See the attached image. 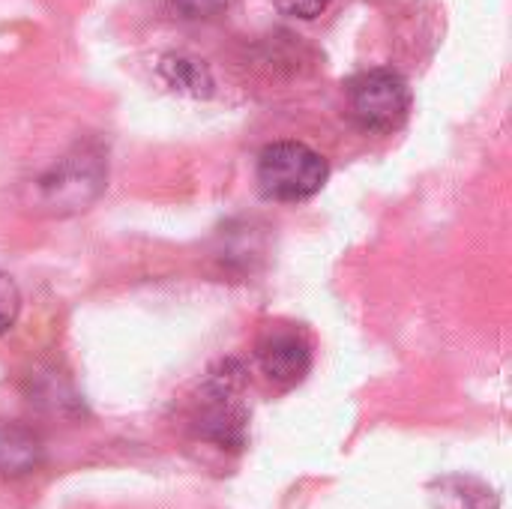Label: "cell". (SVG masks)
<instances>
[{
  "mask_svg": "<svg viewBox=\"0 0 512 509\" xmlns=\"http://www.w3.org/2000/svg\"><path fill=\"white\" fill-rule=\"evenodd\" d=\"M246 426L249 417L240 402V372L231 375L225 369L222 375H213L201 393L195 432L222 450H240L246 444Z\"/></svg>",
  "mask_w": 512,
  "mask_h": 509,
  "instance_id": "obj_4",
  "label": "cell"
},
{
  "mask_svg": "<svg viewBox=\"0 0 512 509\" xmlns=\"http://www.w3.org/2000/svg\"><path fill=\"white\" fill-rule=\"evenodd\" d=\"M258 363L273 384L294 387L312 369V345L300 330L273 327L258 342Z\"/></svg>",
  "mask_w": 512,
  "mask_h": 509,
  "instance_id": "obj_5",
  "label": "cell"
},
{
  "mask_svg": "<svg viewBox=\"0 0 512 509\" xmlns=\"http://www.w3.org/2000/svg\"><path fill=\"white\" fill-rule=\"evenodd\" d=\"M162 75L168 78V84L174 90H186V93H195V96H210L213 90V78L207 72L204 63L192 60V57H180V54H171L162 60Z\"/></svg>",
  "mask_w": 512,
  "mask_h": 509,
  "instance_id": "obj_7",
  "label": "cell"
},
{
  "mask_svg": "<svg viewBox=\"0 0 512 509\" xmlns=\"http://www.w3.org/2000/svg\"><path fill=\"white\" fill-rule=\"evenodd\" d=\"M177 6V12H183L186 18H210L219 9H225L228 0H171Z\"/></svg>",
  "mask_w": 512,
  "mask_h": 509,
  "instance_id": "obj_10",
  "label": "cell"
},
{
  "mask_svg": "<svg viewBox=\"0 0 512 509\" xmlns=\"http://www.w3.org/2000/svg\"><path fill=\"white\" fill-rule=\"evenodd\" d=\"M105 177V156L93 147H75L30 183L27 204L36 213L48 216L78 213L99 198V192L105 189Z\"/></svg>",
  "mask_w": 512,
  "mask_h": 509,
  "instance_id": "obj_1",
  "label": "cell"
},
{
  "mask_svg": "<svg viewBox=\"0 0 512 509\" xmlns=\"http://www.w3.org/2000/svg\"><path fill=\"white\" fill-rule=\"evenodd\" d=\"M348 108L360 129L390 135L411 114V87L396 69H369L348 81Z\"/></svg>",
  "mask_w": 512,
  "mask_h": 509,
  "instance_id": "obj_3",
  "label": "cell"
},
{
  "mask_svg": "<svg viewBox=\"0 0 512 509\" xmlns=\"http://www.w3.org/2000/svg\"><path fill=\"white\" fill-rule=\"evenodd\" d=\"M18 312H21V291L12 276L0 273V336L12 330V324L18 321Z\"/></svg>",
  "mask_w": 512,
  "mask_h": 509,
  "instance_id": "obj_8",
  "label": "cell"
},
{
  "mask_svg": "<svg viewBox=\"0 0 512 509\" xmlns=\"http://www.w3.org/2000/svg\"><path fill=\"white\" fill-rule=\"evenodd\" d=\"M276 3L282 6V12H288L294 18H303V21L318 18L330 6V0H276Z\"/></svg>",
  "mask_w": 512,
  "mask_h": 509,
  "instance_id": "obj_9",
  "label": "cell"
},
{
  "mask_svg": "<svg viewBox=\"0 0 512 509\" xmlns=\"http://www.w3.org/2000/svg\"><path fill=\"white\" fill-rule=\"evenodd\" d=\"M39 462H42V444L30 429L18 423L0 426V474L21 477L39 468Z\"/></svg>",
  "mask_w": 512,
  "mask_h": 509,
  "instance_id": "obj_6",
  "label": "cell"
},
{
  "mask_svg": "<svg viewBox=\"0 0 512 509\" xmlns=\"http://www.w3.org/2000/svg\"><path fill=\"white\" fill-rule=\"evenodd\" d=\"M327 159L303 141H273L258 156V189L267 201L300 204L315 198L327 183Z\"/></svg>",
  "mask_w": 512,
  "mask_h": 509,
  "instance_id": "obj_2",
  "label": "cell"
}]
</instances>
